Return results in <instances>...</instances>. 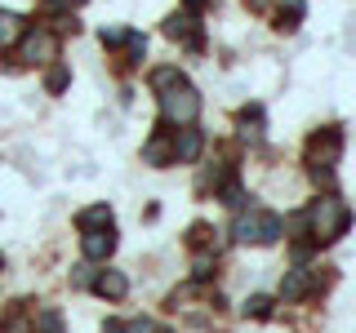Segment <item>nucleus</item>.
<instances>
[{
    "label": "nucleus",
    "instance_id": "nucleus-2",
    "mask_svg": "<svg viewBox=\"0 0 356 333\" xmlns=\"http://www.w3.org/2000/svg\"><path fill=\"white\" fill-rule=\"evenodd\" d=\"M156 94H161V125H196V116H200V94L183 80V76H178L174 85L156 89Z\"/></svg>",
    "mask_w": 356,
    "mask_h": 333
},
{
    "label": "nucleus",
    "instance_id": "nucleus-1",
    "mask_svg": "<svg viewBox=\"0 0 356 333\" xmlns=\"http://www.w3.org/2000/svg\"><path fill=\"white\" fill-rule=\"evenodd\" d=\"M307 231H312V244H334L348 231V222H352V214H348V205H343L339 196H321V200H312V209H307Z\"/></svg>",
    "mask_w": 356,
    "mask_h": 333
},
{
    "label": "nucleus",
    "instance_id": "nucleus-20",
    "mask_svg": "<svg viewBox=\"0 0 356 333\" xmlns=\"http://www.w3.org/2000/svg\"><path fill=\"white\" fill-rule=\"evenodd\" d=\"M209 275H214V258L200 253V258H196V280H209Z\"/></svg>",
    "mask_w": 356,
    "mask_h": 333
},
{
    "label": "nucleus",
    "instance_id": "nucleus-16",
    "mask_svg": "<svg viewBox=\"0 0 356 333\" xmlns=\"http://www.w3.org/2000/svg\"><path fill=\"white\" fill-rule=\"evenodd\" d=\"M67 80H72V76H67V67H49V76H44V89H49V94H63Z\"/></svg>",
    "mask_w": 356,
    "mask_h": 333
},
{
    "label": "nucleus",
    "instance_id": "nucleus-26",
    "mask_svg": "<svg viewBox=\"0 0 356 333\" xmlns=\"http://www.w3.org/2000/svg\"><path fill=\"white\" fill-rule=\"evenodd\" d=\"M0 266H5V258H0Z\"/></svg>",
    "mask_w": 356,
    "mask_h": 333
},
{
    "label": "nucleus",
    "instance_id": "nucleus-7",
    "mask_svg": "<svg viewBox=\"0 0 356 333\" xmlns=\"http://www.w3.org/2000/svg\"><path fill=\"white\" fill-rule=\"evenodd\" d=\"M200 147H205L200 129H192V125H178V133H174V164H192L196 155H200Z\"/></svg>",
    "mask_w": 356,
    "mask_h": 333
},
{
    "label": "nucleus",
    "instance_id": "nucleus-12",
    "mask_svg": "<svg viewBox=\"0 0 356 333\" xmlns=\"http://www.w3.org/2000/svg\"><path fill=\"white\" fill-rule=\"evenodd\" d=\"M76 227H81V231H94V227H111V209H107V205L81 209V214H76Z\"/></svg>",
    "mask_w": 356,
    "mask_h": 333
},
{
    "label": "nucleus",
    "instance_id": "nucleus-19",
    "mask_svg": "<svg viewBox=\"0 0 356 333\" xmlns=\"http://www.w3.org/2000/svg\"><path fill=\"white\" fill-rule=\"evenodd\" d=\"M125 40H129L125 27H103V44H125Z\"/></svg>",
    "mask_w": 356,
    "mask_h": 333
},
{
    "label": "nucleus",
    "instance_id": "nucleus-17",
    "mask_svg": "<svg viewBox=\"0 0 356 333\" xmlns=\"http://www.w3.org/2000/svg\"><path fill=\"white\" fill-rule=\"evenodd\" d=\"M36 333H63L58 311H40V316H36Z\"/></svg>",
    "mask_w": 356,
    "mask_h": 333
},
{
    "label": "nucleus",
    "instance_id": "nucleus-3",
    "mask_svg": "<svg viewBox=\"0 0 356 333\" xmlns=\"http://www.w3.org/2000/svg\"><path fill=\"white\" fill-rule=\"evenodd\" d=\"M232 236L241 244H272V240L285 236V222L276 214H267V209H245L236 218V227H232Z\"/></svg>",
    "mask_w": 356,
    "mask_h": 333
},
{
    "label": "nucleus",
    "instance_id": "nucleus-13",
    "mask_svg": "<svg viewBox=\"0 0 356 333\" xmlns=\"http://www.w3.org/2000/svg\"><path fill=\"white\" fill-rule=\"evenodd\" d=\"M298 18H303V0H285V5L276 9V27H281V31H294Z\"/></svg>",
    "mask_w": 356,
    "mask_h": 333
},
{
    "label": "nucleus",
    "instance_id": "nucleus-11",
    "mask_svg": "<svg viewBox=\"0 0 356 333\" xmlns=\"http://www.w3.org/2000/svg\"><path fill=\"white\" fill-rule=\"evenodd\" d=\"M307 289H312V271H289L285 275V284H281V298H289V302H298V298H307Z\"/></svg>",
    "mask_w": 356,
    "mask_h": 333
},
{
    "label": "nucleus",
    "instance_id": "nucleus-14",
    "mask_svg": "<svg viewBox=\"0 0 356 333\" xmlns=\"http://www.w3.org/2000/svg\"><path fill=\"white\" fill-rule=\"evenodd\" d=\"M22 36V18L18 14H0V44H14Z\"/></svg>",
    "mask_w": 356,
    "mask_h": 333
},
{
    "label": "nucleus",
    "instance_id": "nucleus-8",
    "mask_svg": "<svg viewBox=\"0 0 356 333\" xmlns=\"http://www.w3.org/2000/svg\"><path fill=\"white\" fill-rule=\"evenodd\" d=\"M143 160L147 164H174V142H170V125H161L143 147Z\"/></svg>",
    "mask_w": 356,
    "mask_h": 333
},
{
    "label": "nucleus",
    "instance_id": "nucleus-15",
    "mask_svg": "<svg viewBox=\"0 0 356 333\" xmlns=\"http://www.w3.org/2000/svg\"><path fill=\"white\" fill-rule=\"evenodd\" d=\"M245 316H254V320H267L272 316V298H263V293H254V298H245Z\"/></svg>",
    "mask_w": 356,
    "mask_h": 333
},
{
    "label": "nucleus",
    "instance_id": "nucleus-18",
    "mask_svg": "<svg viewBox=\"0 0 356 333\" xmlns=\"http://www.w3.org/2000/svg\"><path fill=\"white\" fill-rule=\"evenodd\" d=\"M178 76H183L178 67H156V71H152V89H165V85H174Z\"/></svg>",
    "mask_w": 356,
    "mask_h": 333
},
{
    "label": "nucleus",
    "instance_id": "nucleus-5",
    "mask_svg": "<svg viewBox=\"0 0 356 333\" xmlns=\"http://www.w3.org/2000/svg\"><path fill=\"white\" fill-rule=\"evenodd\" d=\"M54 53H58V31H49V27H36V31H27L18 44V58L22 62H49Z\"/></svg>",
    "mask_w": 356,
    "mask_h": 333
},
{
    "label": "nucleus",
    "instance_id": "nucleus-22",
    "mask_svg": "<svg viewBox=\"0 0 356 333\" xmlns=\"http://www.w3.org/2000/svg\"><path fill=\"white\" fill-rule=\"evenodd\" d=\"M183 5H187V14H200V9H205L209 0H183Z\"/></svg>",
    "mask_w": 356,
    "mask_h": 333
},
{
    "label": "nucleus",
    "instance_id": "nucleus-9",
    "mask_svg": "<svg viewBox=\"0 0 356 333\" xmlns=\"http://www.w3.org/2000/svg\"><path fill=\"white\" fill-rule=\"evenodd\" d=\"M165 36H170V40H187V44H200L196 14H170V18H165Z\"/></svg>",
    "mask_w": 356,
    "mask_h": 333
},
{
    "label": "nucleus",
    "instance_id": "nucleus-4",
    "mask_svg": "<svg viewBox=\"0 0 356 333\" xmlns=\"http://www.w3.org/2000/svg\"><path fill=\"white\" fill-rule=\"evenodd\" d=\"M339 151H343V133L330 125V129L312 133V142H307V164H312V169H330V164L339 160Z\"/></svg>",
    "mask_w": 356,
    "mask_h": 333
},
{
    "label": "nucleus",
    "instance_id": "nucleus-21",
    "mask_svg": "<svg viewBox=\"0 0 356 333\" xmlns=\"http://www.w3.org/2000/svg\"><path fill=\"white\" fill-rule=\"evenodd\" d=\"M125 333H161V329H156L152 320H129V325H125Z\"/></svg>",
    "mask_w": 356,
    "mask_h": 333
},
{
    "label": "nucleus",
    "instance_id": "nucleus-10",
    "mask_svg": "<svg viewBox=\"0 0 356 333\" xmlns=\"http://www.w3.org/2000/svg\"><path fill=\"white\" fill-rule=\"evenodd\" d=\"M94 293L116 302V298H125V293H129V280H125L120 271H103V275H94Z\"/></svg>",
    "mask_w": 356,
    "mask_h": 333
},
{
    "label": "nucleus",
    "instance_id": "nucleus-23",
    "mask_svg": "<svg viewBox=\"0 0 356 333\" xmlns=\"http://www.w3.org/2000/svg\"><path fill=\"white\" fill-rule=\"evenodd\" d=\"M103 333H125V325H116V320H107V325H103Z\"/></svg>",
    "mask_w": 356,
    "mask_h": 333
},
{
    "label": "nucleus",
    "instance_id": "nucleus-6",
    "mask_svg": "<svg viewBox=\"0 0 356 333\" xmlns=\"http://www.w3.org/2000/svg\"><path fill=\"white\" fill-rule=\"evenodd\" d=\"M111 249H116V231H111V227H94V231L81 236V253L89 262H107Z\"/></svg>",
    "mask_w": 356,
    "mask_h": 333
},
{
    "label": "nucleus",
    "instance_id": "nucleus-25",
    "mask_svg": "<svg viewBox=\"0 0 356 333\" xmlns=\"http://www.w3.org/2000/svg\"><path fill=\"white\" fill-rule=\"evenodd\" d=\"M63 5H67V9H81V5H85V0H63Z\"/></svg>",
    "mask_w": 356,
    "mask_h": 333
},
{
    "label": "nucleus",
    "instance_id": "nucleus-24",
    "mask_svg": "<svg viewBox=\"0 0 356 333\" xmlns=\"http://www.w3.org/2000/svg\"><path fill=\"white\" fill-rule=\"evenodd\" d=\"M245 5H250V9H267V0H245Z\"/></svg>",
    "mask_w": 356,
    "mask_h": 333
}]
</instances>
